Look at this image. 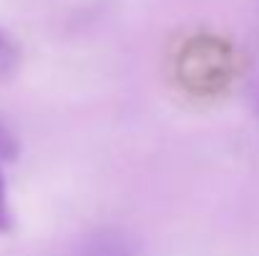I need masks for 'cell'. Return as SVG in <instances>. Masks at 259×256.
Wrapping results in <instances>:
<instances>
[{"label":"cell","mask_w":259,"mask_h":256,"mask_svg":"<svg viewBox=\"0 0 259 256\" xmlns=\"http://www.w3.org/2000/svg\"><path fill=\"white\" fill-rule=\"evenodd\" d=\"M18 58H20V53H18L15 43H13V40L5 35V30L0 28V78L10 76V73L18 68Z\"/></svg>","instance_id":"cell-2"},{"label":"cell","mask_w":259,"mask_h":256,"mask_svg":"<svg viewBox=\"0 0 259 256\" xmlns=\"http://www.w3.org/2000/svg\"><path fill=\"white\" fill-rule=\"evenodd\" d=\"M10 231H13V211L8 201V183L0 169V234H10Z\"/></svg>","instance_id":"cell-4"},{"label":"cell","mask_w":259,"mask_h":256,"mask_svg":"<svg viewBox=\"0 0 259 256\" xmlns=\"http://www.w3.org/2000/svg\"><path fill=\"white\" fill-rule=\"evenodd\" d=\"M139 241L121 229H101L81 244L76 256H136Z\"/></svg>","instance_id":"cell-1"},{"label":"cell","mask_w":259,"mask_h":256,"mask_svg":"<svg viewBox=\"0 0 259 256\" xmlns=\"http://www.w3.org/2000/svg\"><path fill=\"white\" fill-rule=\"evenodd\" d=\"M20 156V141L15 131L0 118V161H15Z\"/></svg>","instance_id":"cell-3"}]
</instances>
